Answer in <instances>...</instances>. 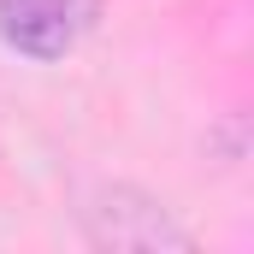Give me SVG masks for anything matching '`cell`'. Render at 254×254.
I'll return each instance as SVG.
<instances>
[{
  "mask_svg": "<svg viewBox=\"0 0 254 254\" xmlns=\"http://www.w3.org/2000/svg\"><path fill=\"white\" fill-rule=\"evenodd\" d=\"M77 24L83 18L71 0H0V42L24 60H65Z\"/></svg>",
  "mask_w": 254,
  "mask_h": 254,
  "instance_id": "cell-2",
  "label": "cell"
},
{
  "mask_svg": "<svg viewBox=\"0 0 254 254\" xmlns=\"http://www.w3.org/2000/svg\"><path fill=\"white\" fill-rule=\"evenodd\" d=\"M83 213V237L89 249L107 254H190L195 237L172 219V207L142 184H95Z\"/></svg>",
  "mask_w": 254,
  "mask_h": 254,
  "instance_id": "cell-1",
  "label": "cell"
},
{
  "mask_svg": "<svg viewBox=\"0 0 254 254\" xmlns=\"http://www.w3.org/2000/svg\"><path fill=\"white\" fill-rule=\"evenodd\" d=\"M207 154H219V166H237V160L249 154V136H243V113H231L225 125L207 136Z\"/></svg>",
  "mask_w": 254,
  "mask_h": 254,
  "instance_id": "cell-3",
  "label": "cell"
}]
</instances>
